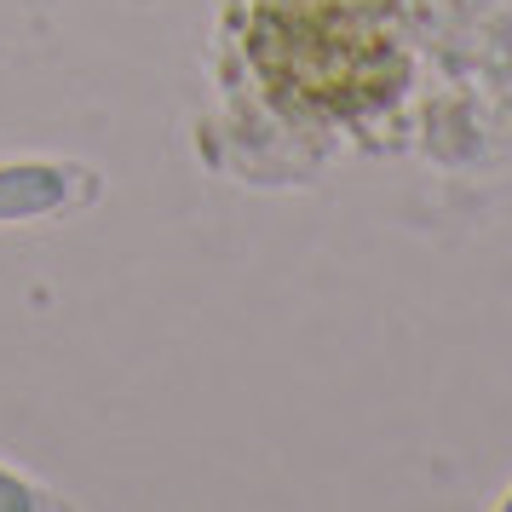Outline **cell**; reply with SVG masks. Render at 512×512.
I'll list each match as a JSON object with an SVG mask.
<instances>
[{
    "mask_svg": "<svg viewBox=\"0 0 512 512\" xmlns=\"http://www.w3.org/2000/svg\"><path fill=\"white\" fill-rule=\"evenodd\" d=\"M64 173L58 167H0V219H35L64 202Z\"/></svg>",
    "mask_w": 512,
    "mask_h": 512,
    "instance_id": "1",
    "label": "cell"
},
{
    "mask_svg": "<svg viewBox=\"0 0 512 512\" xmlns=\"http://www.w3.org/2000/svg\"><path fill=\"white\" fill-rule=\"evenodd\" d=\"M29 507H35V495H29L18 478H6V472H0V512H29Z\"/></svg>",
    "mask_w": 512,
    "mask_h": 512,
    "instance_id": "2",
    "label": "cell"
}]
</instances>
